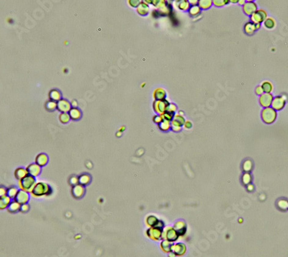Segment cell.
<instances>
[{"mask_svg": "<svg viewBox=\"0 0 288 257\" xmlns=\"http://www.w3.org/2000/svg\"><path fill=\"white\" fill-rule=\"evenodd\" d=\"M180 236L178 235V233L177 232V231L175 230V228L174 227H171V226H168V227H165L164 229H163L162 232V240H168L170 242H175L178 238H179Z\"/></svg>", "mask_w": 288, "mask_h": 257, "instance_id": "277c9868", "label": "cell"}, {"mask_svg": "<svg viewBox=\"0 0 288 257\" xmlns=\"http://www.w3.org/2000/svg\"><path fill=\"white\" fill-rule=\"evenodd\" d=\"M46 108L49 111L55 110V109H57V103L55 101H52V100H49V101L46 102Z\"/></svg>", "mask_w": 288, "mask_h": 257, "instance_id": "ab89813d", "label": "cell"}, {"mask_svg": "<svg viewBox=\"0 0 288 257\" xmlns=\"http://www.w3.org/2000/svg\"><path fill=\"white\" fill-rule=\"evenodd\" d=\"M173 119L176 120L177 122H178V123H181L182 126L184 124V123H185V121H186V120L184 119V115H181L180 114H178H178H175Z\"/></svg>", "mask_w": 288, "mask_h": 257, "instance_id": "7bdbcfd3", "label": "cell"}, {"mask_svg": "<svg viewBox=\"0 0 288 257\" xmlns=\"http://www.w3.org/2000/svg\"><path fill=\"white\" fill-rule=\"evenodd\" d=\"M190 6H197L198 4V0H187Z\"/></svg>", "mask_w": 288, "mask_h": 257, "instance_id": "816d5d0a", "label": "cell"}, {"mask_svg": "<svg viewBox=\"0 0 288 257\" xmlns=\"http://www.w3.org/2000/svg\"><path fill=\"white\" fill-rule=\"evenodd\" d=\"M52 189L47 183L39 182L35 185L32 191L30 192V194L33 197H40V196H49L52 193Z\"/></svg>", "mask_w": 288, "mask_h": 257, "instance_id": "6da1fadb", "label": "cell"}, {"mask_svg": "<svg viewBox=\"0 0 288 257\" xmlns=\"http://www.w3.org/2000/svg\"><path fill=\"white\" fill-rule=\"evenodd\" d=\"M171 125H172L171 129H172L174 132L181 131V127H182V125H181L180 123H178V122H177L176 120H175V119L172 120V121L171 122Z\"/></svg>", "mask_w": 288, "mask_h": 257, "instance_id": "8d00e7d4", "label": "cell"}, {"mask_svg": "<svg viewBox=\"0 0 288 257\" xmlns=\"http://www.w3.org/2000/svg\"><path fill=\"white\" fill-rule=\"evenodd\" d=\"M175 256H176V255H175L174 252H168V257H175Z\"/></svg>", "mask_w": 288, "mask_h": 257, "instance_id": "9f6ffc18", "label": "cell"}, {"mask_svg": "<svg viewBox=\"0 0 288 257\" xmlns=\"http://www.w3.org/2000/svg\"><path fill=\"white\" fill-rule=\"evenodd\" d=\"M18 192H19V190H18L17 188L15 187V186H12V187L7 189V196H9L11 199H15Z\"/></svg>", "mask_w": 288, "mask_h": 257, "instance_id": "e575fe53", "label": "cell"}, {"mask_svg": "<svg viewBox=\"0 0 288 257\" xmlns=\"http://www.w3.org/2000/svg\"><path fill=\"white\" fill-rule=\"evenodd\" d=\"M255 92H256V94L257 95H259V96H261L262 94H264V90H263V89H262V87H261V85H259V86H257V88H256V90H255Z\"/></svg>", "mask_w": 288, "mask_h": 257, "instance_id": "681fc988", "label": "cell"}, {"mask_svg": "<svg viewBox=\"0 0 288 257\" xmlns=\"http://www.w3.org/2000/svg\"><path fill=\"white\" fill-rule=\"evenodd\" d=\"M159 222H160V220H158V219L154 216H150L146 219V224L149 227L157 226V224L159 223Z\"/></svg>", "mask_w": 288, "mask_h": 257, "instance_id": "83f0119b", "label": "cell"}, {"mask_svg": "<svg viewBox=\"0 0 288 257\" xmlns=\"http://www.w3.org/2000/svg\"><path fill=\"white\" fill-rule=\"evenodd\" d=\"M183 126H184V128H186L187 130H189V129H190V128L192 127L191 122L188 121V120H186L185 123H184V124L183 125Z\"/></svg>", "mask_w": 288, "mask_h": 257, "instance_id": "f907efd6", "label": "cell"}, {"mask_svg": "<svg viewBox=\"0 0 288 257\" xmlns=\"http://www.w3.org/2000/svg\"><path fill=\"white\" fill-rule=\"evenodd\" d=\"M69 184L72 185V186H76V185L79 184V176H72L71 178L69 179Z\"/></svg>", "mask_w": 288, "mask_h": 257, "instance_id": "f6af8a7d", "label": "cell"}, {"mask_svg": "<svg viewBox=\"0 0 288 257\" xmlns=\"http://www.w3.org/2000/svg\"><path fill=\"white\" fill-rule=\"evenodd\" d=\"M178 114H180V115H184V112H183L182 111H179V112H178Z\"/></svg>", "mask_w": 288, "mask_h": 257, "instance_id": "6125c7cd", "label": "cell"}, {"mask_svg": "<svg viewBox=\"0 0 288 257\" xmlns=\"http://www.w3.org/2000/svg\"><path fill=\"white\" fill-rule=\"evenodd\" d=\"M49 99L50 100H52V101L55 102H58L60 100H61V94L58 90L57 89H52L49 92Z\"/></svg>", "mask_w": 288, "mask_h": 257, "instance_id": "603a6c76", "label": "cell"}, {"mask_svg": "<svg viewBox=\"0 0 288 257\" xmlns=\"http://www.w3.org/2000/svg\"><path fill=\"white\" fill-rule=\"evenodd\" d=\"M268 18V14L266 11L264 9H257L250 16V22L255 24H260L264 22L265 19Z\"/></svg>", "mask_w": 288, "mask_h": 257, "instance_id": "8992f818", "label": "cell"}, {"mask_svg": "<svg viewBox=\"0 0 288 257\" xmlns=\"http://www.w3.org/2000/svg\"><path fill=\"white\" fill-rule=\"evenodd\" d=\"M91 181V176L88 174H82L79 176V183L82 186H86Z\"/></svg>", "mask_w": 288, "mask_h": 257, "instance_id": "f1b7e54d", "label": "cell"}, {"mask_svg": "<svg viewBox=\"0 0 288 257\" xmlns=\"http://www.w3.org/2000/svg\"><path fill=\"white\" fill-rule=\"evenodd\" d=\"M77 102H76V100H72V103H71V105H72V107H76V106H77Z\"/></svg>", "mask_w": 288, "mask_h": 257, "instance_id": "db71d44e", "label": "cell"}, {"mask_svg": "<svg viewBox=\"0 0 288 257\" xmlns=\"http://www.w3.org/2000/svg\"><path fill=\"white\" fill-rule=\"evenodd\" d=\"M157 126H158L159 130H161V131L166 132V131H168V130H170L172 125H171V122L166 121V120H163V121L161 122V123H159Z\"/></svg>", "mask_w": 288, "mask_h": 257, "instance_id": "d6a6232c", "label": "cell"}, {"mask_svg": "<svg viewBox=\"0 0 288 257\" xmlns=\"http://www.w3.org/2000/svg\"><path fill=\"white\" fill-rule=\"evenodd\" d=\"M166 91L163 88H157L154 90L153 97L155 100H164L166 99Z\"/></svg>", "mask_w": 288, "mask_h": 257, "instance_id": "2e32d148", "label": "cell"}, {"mask_svg": "<svg viewBox=\"0 0 288 257\" xmlns=\"http://www.w3.org/2000/svg\"><path fill=\"white\" fill-rule=\"evenodd\" d=\"M36 184L35 183V177L32 176L28 175L22 178V180H19V187L22 190L26 191L28 192H31L33 189L34 186Z\"/></svg>", "mask_w": 288, "mask_h": 257, "instance_id": "7a4b0ae2", "label": "cell"}, {"mask_svg": "<svg viewBox=\"0 0 288 257\" xmlns=\"http://www.w3.org/2000/svg\"><path fill=\"white\" fill-rule=\"evenodd\" d=\"M121 132H120V131H118V133H116V136H118V137H119V136H121Z\"/></svg>", "mask_w": 288, "mask_h": 257, "instance_id": "680465c9", "label": "cell"}, {"mask_svg": "<svg viewBox=\"0 0 288 257\" xmlns=\"http://www.w3.org/2000/svg\"><path fill=\"white\" fill-rule=\"evenodd\" d=\"M72 108V105L68 100L61 99L57 102V109L60 112H68Z\"/></svg>", "mask_w": 288, "mask_h": 257, "instance_id": "9c48e42d", "label": "cell"}, {"mask_svg": "<svg viewBox=\"0 0 288 257\" xmlns=\"http://www.w3.org/2000/svg\"><path fill=\"white\" fill-rule=\"evenodd\" d=\"M153 121H154V123H157V124L158 125L159 123H161V122L163 121L162 116H161V115H159V114H157V115H154V116L153 117Z\"/></svg>", "mask_w": 288, "mask_h": 257, "instance_id": "bcb514c9", "label": "cell"}, {"mask_svg": "<svg viewBox=\"0 0 288 257\" xmlns=\"http://www.w3.org/2000/svg\"><path fill=\"white\" fill-rule=\"evenodd\" d=\"M175 5L180 10H182V11H187L190 6L187 0H175Z\"/></svg>", "mask_w": 288, "mask_h": 257, "instance_id": "d6986e66", "label": "cell"}, {"mask_svg": "<svg viewBox=\"0 0 288 257\" xmlns=\"http://www.w3.org/2000/svg\"><path fill=\"white\" fill-rule=\"evenodd\" d=\"M20 203L16 202V200H13L10 202V204L9 205V206L7 207V209H8V211L10 212V213H16L18 210H20Z\"/></svg>", "mask_w": 288, "mask_h": 257, "instance_id": "4316f807", "label": "cell"}, {"mask_svg": "<svg viewBox=\"0 0 288 257\" xmlns=\"http://www.w3.org/2000/svg\"><path fill=\"white\" fill-rule=\"evenodd\" d=\"M247 189L249 192H252L253 190V186L252 184H249L247 186Z\"/></svg>", "mask_w": 288, "mask_h": 257, "instance_id": "f5cc1de1", "label": "cell"}, {"mask_svg": "<svg viewBox=\"0 0 288 257\" xmlns=\"http://www.w3.org/2000/svg\"><path fill=\"white\" fill-rule=\"evenodd\" d=\"M274 97L271 93H264L261 96H260L259 98V101H260V104L264 108H268L271 107V103H272Z\"/></svg>", "mask_w": 288, "mask_h": 257, "instance_id": "ba28073f", "label": "cell"}, {"mask_svg": "<svg viewBox=\"0 0 288 257\" xmlns=\"http://www.w3.org/2000/svg\"><path fill=\"white\" fill-rule=\"evenodd\" d=\"M246 2H253L254 0H245Z\"/></svg>", "mask_w": 288, "mask_h": 257, "instance_id": "be15d7a7", "label": "cell"}, {"mask_svg": "<svg viewBox=\"0 0 288 257\" xmlns=\"http://www.w3.org/2000/svg\"><path fill=\"white\" fill-rule=\"evenodd\" d=\"M245 2H246L245 0H239V2H238V4H239L240 6H244V4H245Z\"/></svg>", "mask_w": 288, "mask_h": 257, "instance_id": "11a10c76", "label": "cell"}, {"mask_svg": "<svg viewBox=\"0 0 288 257\" xmlns=\"http://www.w3.org/2000/svg\"><path fill=\"white\" fill-rule=\"evenodd\" d=\"M70 119H71V118L68 115V112H61V114L59 115V121L61 123H68Z\"/></svg>", "mask_w": 288, "mask_h": 257, "instance_id": "f35d334b", "label": "cell"}, {"mask_svg": "<svg viewBox=\"0 0 288 257\" xmlns=\"http://www.w3.org/2000/svg\"><path fill=\"white\" fill-rule=\"evenodd\" d=\"M244 32L247 35H253L257 29L256 24L252 22H248L244 25Z\"/></svg>", "mask_w": 288, "mask_h": 257, "instance_id": "ffe728a7", "label": "cell"}, {"mask_svg": "<svg viewBox=\"0 0 288 257\" xmlns=\"http://www.w3.org/2000/svg\"><path fill=\"white\" fill-rule=\"evenodd\" d=\"M174 228L179 236L184 235L186 232V229H187L185 222H183V221H178L177 222H175Z\"/></svg>", "mask_w": 288, "mask_h": 257, "instance_id": "e0dca14e", "label": "cell"}, {"mask_svg": "<svg viewBox=\"0 0 288 257\" xmlns=\"http://www.w3.org/2000/svg\"><path fill=\"white\" fill-rule=\"evenodd\" d=\"M176 111H177V106H175L174 103H170V104L168 105V106L167 111H166V112H171V113L175 114Z\"/></svg>", "mask_w": 288, "mask_h": 257, "instance_id": "ee69618b", "label": "cell"}, {"mask_svg": "<svg viewBox=\"0 0 288 257\" xmlns=\"http://www.w3.org/2000/svg\"><path fill=\"white\" fill-rule=\"evenodd\" d=\"M252 167H253V164H252V162L249 159L244 161V163H243L242 166V169L245 172H250V170L252 169Z\"/></svg>", "mask_w": 288, "mask_h": 257, "instance_id": "74e56055", "label": "cell"}, {"mask_svg": "<svg viewBox=\"0 0 288 257\" xmlns=\"http://www.w3.org/2000/svg\"><path fill=\"white\" fill-rule=\"evenodd\" d=\"M186 249H187V248H186L185 244L179 243H176V244H173L172 248V252H174L176 255L181 256L186 252Z\"/></svg>", "mask_w": 288, "mask_h": 257, "instance_id": "4fadbf2b", "label": "cell"}, {"mask_svg": "<svg viewBox=\"0 0 288 257\" xmlns=\"http://www.w3.org/2000/svg\"><path fill=\"white\" fill-rule=\"evenodd\" d=\"M174 115H175V114L171 113V112H165L163 114H161V116H162L163 120H166V121H169V122H172V120H173Z\"/></svg>", "mask_w": 288, "mask_h": 257, "instance_id": "b9f144b4", "label": "cell"}, {"mask_svg": "<svg viewBox=\"0 0 288 257\" xmlns=\"http://www.w3.org/2000/svg\"><path fill=\"white\" fill-rule=\"evenodd\" d=\"M7 195V189L6 188L3 187V186H1L0 188V197H2V196H6Z\"/></svg>", "mask_w": 288, "mask_h": 257, "instance_id": "c3c4849f", "label": "cell"}, {"mask_svg": "<svg viewBox=\"0 0 288 257\" xmlns=\"http://www.w3.org/2000/svg\"><path fill=\"white\" fill-rule=\"evenodd\" d=\"M262 89L264 90V93H271L273 90V85L271 82L268 81H264L261 85Z\"/></svg>", "mask_w": 288, "mask_h": 257, "instance_id": "836d02e7", "label": "cell"}, {"mask_svg": "<svg viewBox=\"0 0 288 257\" xmlns=\"http://www.w3.org/2000/svg\"><path fill=\"white\" fill-rule=\"evenodd\" d=\"M264 25L268 29H272L276 26V22L273 18L268 17L264 22Z\"/></svg>", "mask_w": 288, "mask_h": 257, "instance_id": "4dcf8cb0", "label": "cell"}, {"mask_svg": "<svg viewBox=\"0 0 288 257\" xmlns=\"http://www.w3.org/2000/svg\"><path fill=\"white\" fill-rule=\"evenodd\" d=\"M28 199H29V194H28V192H26V191L20 189V190H19V192H18L16 197H15L14 200H16V202H18L19 203H20L21 205H22V204L27 203L28 201Z\"/></svg>", "mask_w": 288, "mask_h": 257, "instance_id": "7c38bea8", "label": "cell"}, {"mask_svg": "<svg viewBox=\"0 0 288 257\" xmlns=\"http://www.w3.org/2000/svg\"><path fill=\"white\" fill-rule=\"evenodd\" d=\"M277 206L280 210H283V211L287 210H288V200L286 199H279L277 202Z\"/></svg>", "mask_w": 288, "mask_h": 257, "instance_id": "1f68e13d", "label": "cell"}, {"mask_svg": "<svg viewBox=\"0 0 288 257\" xmlns=\"http://www.w3.org/2000/svg\"><path fill=\"white\" fill-rule=\"evenodd\" d=\"M28 174V172H27V169H24V168H22V167L16 169V170H15V172H14L15 177H16V180H22V178H24L25 176H26Z\"/></svg>", "mask_w": 288, "mask_h": 257, "instance_id": "7402d4cb", "label": "cell"}, {"mask_svg": "<svg viewBox=\"0 0 288 257\" xmlns=\"http://www.w3.org/2000/svg\"><path fill=\"white\" fill-rule=\"evenodd\" d=\"M162 228L154 226V227H150V229L147 231V235L151 240L157 241L162 238Z\"/></svg>", "mask_w": 288, "mask_h": 257, "instance_id": "52a82bcc", "label": "cell"}, {"mask_svg": "<svg viewBox=\"0 0 288 257\" xmlns=\"http://www.w3.org/2000/svg\"><path fill=\"white\" fill-rule=\"evenodd\" d=\"M10 202H11V198L7 196V195L0 197V209L3 210V209L8 207Z\"/></svg>", "mask_w": 288, "mask_h": 257, "instance_id": "484cf974", "label": "cell"}, {"mask_svg": "<svg viewBox=\"0 0 288 257\" xmlns=\"http://www.w3.org/2000/svg\"><path fill=\"white\" fill-rule=\"evenodd\" d=\"M84 192H85L84 186L80 184L74 186L72 189V194L75 198H81L84 195Z\"/></svg>", "mask_w": 288, "mask_h": 257, "instance_id": "9a60e30c", "label": "cell"}, {"mask_svg": "<svg viewBox=\"0 0 288 257\" xmlns=\"http://www.w3.org/2000/svg\"><path fill=\"white\" fill-rule=\"evenodd\" d=\"M170 103L167 99L164 100H154L153 103V109L157 114L161 115L167 111V108Z\"/></svg>", "mask_w": 288, "mask_h": 257, "instance_id": "5b68a950", "label": "cell"}, {"mask_svg": "<svg viewBox=\"0 0 288 257\" xmlns=\"http://www.w3.org/2000/svg\"><path fill=\"white\" fill-rule=\"evenodd\" d=\"M198 6L200 7L201 9L206 10L208 9L213 5L212 0H198Z\"/></svg>", "mask_w": 288, "mask_h": 257, "instance_id": "cb8c5ba5", "label": "cell"}, {"mask_svg": "<svg viewBox=\"0 0 288 257\" xmlns=\"http://www.w3.org/2000/svg\"><path fill=\"white\" fill-rule=\"evenodd\" d=\"M26 169L29 175L36 177L37 176L39 175L40 172H41V166H39L36 163H31V164L28 165Z\"/></svg>", "mask_w": 288, "mask_h": 257, "instance_id": "5bb4252c", "label": "cell"}, {"mask_svg": "<svg viewBox=\"0 0 288 257\" xmlns=\"http://www.w3.org/2000/svg\"><path fill=\"white\" fill-rule=\"evenodd\" d=\"M262 120L267 124H271L277 119V111L272 107L264 108L261 112Z\"/></svg>", "mask_w": 288, "mask_h": 257, "instance_id": "3957f363", "label": "cell"}, {"mask_svg": "<svg viewBox=\"0 0 288 257\" xmlns=\"http://www.w3.org/2000/svg\"><path fill=\"white\" fill-rule=\"evenodd\" d=\"M124 126H123V127H121V129H120L119 131H120V132H123V131H124Z\"/></svg>", "mask_w": 288, "mask_h": 257, "instance_id": "94428289", "label": "cell"}, {"mask_svg": "<svg viewBox=\"0 0 288 257\" xmlns=\"http://www.w3.org/2000/svg\"><path fill=\"white\" fill-rule=\"evenodd\" d=\"M229 2H230L231 3H238L239 0H229Z\"/></svg>", "mask_w": 288, "mask_h": 257, "instance_id": "6f0895ef", "label": "cell"}, {"mask_svg": "<svg viewBox=\"0 0 288 257\" xmlns=\"http://www.w3.org/2000/svg\"><path fill=\"white\" fill-rule=\"evenodd\" d=\"M48 160H49V158L47 155L45 153H39L35 158V163L42 167V166H46V163H48Z\"/></svg>", "mask_w": 288, "mask_h": 257, "instance_id": "ac0fdd59", "label": "cell"}, {"mask_svg": "<svg viewBox=\"0 0 288 257\" xmlns=\"http://www.w3.org/2000/svg\"><path fill=\"white\" fill-rule=\"evenodd\" d=\"M172 246H173L172 242L164 240L161 243V249H162L164 252H172Z\"/></svg>", "mask_w": 288, "mask_h": 257, "instance_id": "d4e9b609", "label": "cell"}, {"mask_svg": "<svg viewBox=\"0 0 288 257\" xmlns=\"http://www.w3.org/2000/svg\"><path fill=\"white\" fill-rule=\"evenodd\" d=\"M241 180H242L243 184H244V186H247V185L250 184V183H251V181H252L251 175H250L249 172H245V173L242 176V179H241Z\"/></svg>", "mask_w": 288, "mask_h": 257, "instance_id": "d590c367", "label": "cell"}, {"mask_svg": "<svg viewBox=\"0 0 288 257\" xmlns=\"http://www.w3.org/2000/svg\"><path fill=\"white\" fill-rule=\"evenodd\" d=\"M257 10V6L254 2H246L243 6V11L247 16H250Z\"/></svg>", "mask_w": 288, "mask_h": 257, "instance_id": "30bf717a", "label": "cell"}, {"mask_svg": "<svg viewBox=\"0 0 288 257\" xmlns=\"http://www.w3.org/2000/svg\"><path fill=\"white\" fill-rule=\"evenodd\" d=\"M68 115H69L71 119L78 120L82 116V112H81V111L79 110L78 108L72 107L71 109L69 110V112H68Z\"/></svg>", "mask_w": 288, "mask_h": 257, "instance_id": "44dd1931", "label": "cell"}, {"mask_svg": "<svg viewBox=\"0 0 288 257\" xmlns=\"http://www.w3.org/2000/svg\"><path fill=\"white\" fill-rule=\"evenodd\" d=\"M285 102L286 100H283L282 96H276L275 98L273 100L272 103H271V107L276 111H280L283 109L285 106Z\"/></svg>", "mask_w": 288, "mask_h": 257, "instance_id": "8fae6325", "label": "cell"}, {"mask_svg": "<svg viewBox=\"0 0 288 257\" xmlns=\"http://www.w3.org/2000/svg\"><path fill=\"white\" fill-rule=\"evenodd\" d=\"M213 5L217 7H222L229 3V0H212Z\"/></svg>", "mask_w": 288, "mask_h": 257, "instance_id": "60d3db41", "label": "cell"}, {"mask_svg": "<svg viewBox=\"0 0 288 257\" xmlns=\"http://www.w3.org/2000/svg\"><path fill=\"white\" fill-rule=\"evenodd\" d=\"M201 8L198 6V5L197 6H190V8L188 9V13L190 16H193V17H195L197 16L198 15H199L201 13Z\"/></svg>", "mask_w": 288, "mask_h": 257, "instance_id": "f546056e", "label": "cell"}, {"mask_svg": "<svg viewBox=\"0 0 288 257\" xmlns=\"http://www.w3.org/2000/svg\"><path fill=\"white\" fill-rule=\"evenodd\" d=\"M29 209V206L28 205L27 203L25 204H22L20 207V211L22 212V213H25V212H27Z\"/></svg>", "mask_w": 288, "mask_h": 257, "instance_id": "7dc6e473", "label": "cell"}, {"mask_svg": "<svg viewBox=\"0 0 288 257\" xmlns=\"http://www.w3.org/2000/svg\"><path fill=\"white\" fill-rule=\"evenodd\" d=\"M256 28L257 29H259L260 28V24H256Z\"/></svg>", "mask_w": 288, "mask_h": 257, "instance_id": "91938a15", "label": "cell"}]
</instances>
